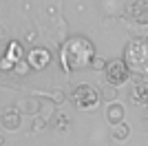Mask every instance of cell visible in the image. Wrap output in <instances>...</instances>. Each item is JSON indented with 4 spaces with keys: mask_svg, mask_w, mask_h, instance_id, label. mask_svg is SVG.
<instances>
[{
    "mask_svg": "<svg viewBox=\"0 0 148 146\" xmlns=\"http://www.w3.org/2000/svg\"><path fill=\"white\" fill-rule=\"evenodd\" d=\"M95 58V44L84 36H71L60 47V64L64 71H82L91 67Z\"/></svg>",
    "mask_w": 148,
    "mask_h": 146,
    "instance_id": "1",
    "label": "cell"
},
{
    "mask_svg": "<svg viewBox=\"0 0 148 146\" xmlns=\"http://www.w3.org/2000/svg\"><path fill=\"white\" fill-rule=\"evenodd\" d=\"M124 62L130 73L148 75V38H133L124 49Z\"/></svg>",
    "mask_w": 148,
    "mask_h": 146,
    "instance_id": "2",
    "label": "cell"
},
{
    "mask_svg": "<svg viewBox=\"0 0 148 146\" xmlns=\"http://www.w3.org/2000/svg\"><path fill=\"white\" fill-rule=\"evenodd\" d=\"M71 100H73L75 109L80 111H95L99 104V93L93 89V86L88 84H80L73 89V95H71Z\"/></svg>",
    "mask_w": 148,
    "mask_h": 146,
    "instance_id": "3",
    "label": "cell"
},
{
    "mask_svg": "<svg viewBox=\"0 0 148 146\" xmlns=\"http://www.w3.org/2000/svg\"><path fill=\"white\" fill-rule=\"evenodd\" d=\"M128 78H130V69L126 67L124 58H117V60L108 62V67H106V82H104V84L119 86V84H124Z\"/></svg>",
    "mask_w": 148,
    "mask_h": 146,
    "instance_id": "4",
    "label": "cell"
},
{
    "mask_svg": "<svg viewBox=\"0 0 148 146\" xmlns=\"http://www.w3.org/2000/svg\"><path fill=\"white\" fill-rule=\"evenodd\" d=\"M49 60H51V53L42 47H33L29 53H27V62H29L31 69H36V71H42V69L49 64Z\"/></svg>",
    "mask_w": 148,
    "mask_h": 146,
    "instance_id": "5",
    "label": "cell"
},
{
    "mask_svg": "<svg viewBox=\"0 0 148 146\" xmlns=\"http://www.w3.org/2000/svg\"><path fill=\"white\" fill-rule=\"evenodd\" d=\"M0 122H2L5 131H18L20 124H22V113L18 109H7L2 113V117H0Z\"/></svg>",
    "mask_w": 148,
    "mask_h": 146,
    "instance_id": "6",
    "label": "cell"
},
{
    "mask_svg": "<svg viewBox=\"0 0 148 146\" xmlns=\"http://www.w3.org/2000/svg\"><path fill=\"white\" fill-rule=\"evenodd\" d=\"M104 115H106V122H108L111 126H117V124H122V122H124V106L119 102L106 104Z\"/></svg>",
    "mask_w": 148,
    "mask_h": 146,
    "instance_id": "7",
    "label": "cell"
},
{
    "mask_svg": "<svg viewBox=\"0 0 148 146\" xmlns=\"http://www.w3.org/2000/svg\"><path fill=\"white\" fill-rule=\"evenodd\" d=\"M130 102L135 106H148V82H139L130 91Z\"/></svg>",
    "mask_w": 148,
    "mask_h": 146,
    "instance_id": "8",
    "label": "cell"
},
{
    "mask_svg": "<svg viewBox=\"0 0 148 146\" xmlns=\"http://www.w3.org/2000/svg\"><path fill=\"white\" fill-rule=\"evenodd\" d=\"M18 111L22 113V115H31V117H36V115H40V113H42V104L38 102L36 97H25V100L20 102Z\"/></svg>",
    "mask_w": 148,
    "mask_h": 146,
    "instance_id": "9",
    "label": "cell"
},
{
    "mask_svg": "<svg viewBox=\"0 0 148 146\" xmlns=\"http://www.w3.org/2000/svg\"><path fill=\"white\" fill-rule=\"evenodd\" d=\"M5 58H9L11 62H22V58H25V49H22V44L18 42V40H11V42H7L5 47Z\"/></svg>",
    "mask_w": 148,
    "mask_h": 146,
    "instance_id": "10",
    "label": "cell"
},
{
    "mask_svg": "<svg viewBox=\"0 0 148 146\" xmlns=\"http://www.w3.org/2000/svg\"><path fill=\"white\" fill-rule=\"evenodd\" d=\"M111 135H113V140H117V142H126L130 137V126L126 122H122V124L111 128Z\"/></svg>",
    "mask_w": 148,
    "mask_h": 146,
    "instance_id": "11",
    "label": "cell"
},
{
    "mask_svg": "<svg viewBox=\"0 0 148 146\" xmlns=\"http://www.w3.org/2000/svg\"><path fill=\"white\" fill-rule=\"evenodd\" d=\"M47 126H49L47 117H42V115H36L33 120H31V126H29V131L38 135V133H42V131H47Z\"/></svg>",
    "mask_w": 148,
    "mask_h": 146,
    "instance_id": "12",
    "label": "cell"
},
{
    "mask_svg": "<svg viewBox=\"0 0 148 146\" xmlns=\"http://www.w3.org/2000/svg\"><path fill=\"white\" fill-rule=\"evenodd\" d=\"M117 95H119V93H117V86H113V84H104V86H102V97H104L108 104L115 102Z\"/></svg>",
    "mask_w": 148,
    "mask_h": 146,
    "instance_id": "13",
    "label": "cell"
},
{
    "mask_svg": "<svg viewBox=\"0 0 148 146\" xmlns=\"http://www.w3.org/2000/svg\"><path fill=\"white\" fill-rule=\"evenodd\" d=\"M69 124H71V120H69L64 113H58V115H56V122H53V128H56L58 133H64V131L69 128Z\"/></svg>",
    "mask_w": 148,
    "mask_h": 146,
    "instance_id": "14",
    "label": "cell"
},
{
    "mask_svg": "<svg viewBox=\"0 0 148 146\" xmlns=\"http://www.w3.org/2000/svg\"><path fill=\"white\" fill-rule=\"evenodd\" d=\"M13 73H16V75H20V78H25V75H29V73H31V64H29L27 60L18 62V64L13 67Z\"/></svg>",
    "mask_w": 148,
    "mask_h": 146,
    "instance_id": "15",
    "label": "cell"
},
{
    "mask_svg": "<svg viewBox=\"0 0 148 146\" xmlns=\"http://www.w3.org/2000/svg\"><path fill=\"white\" fill-rule=\"evenodd\" d=\"M106 67H108V62L104 60V58H99V55H95L91 62V69L93 71H106Z\"/></svg>",
    "mask_w": 148,
    "mask_h": 146,
    "instance_id": "16",
    "label": "cell"
},
{
    "mask_svg": "<svg viewBox=\"0 0 148 146\" xmlns=\"http://www.w3.org/2000/svg\"><path fill=\"white\" fill-rule=\"evenodd\" d=\"M66 100V93L62 91V89H53L51 91V104H62Z\"/></svg>",
    "mask_w": 148,
    "mask_h": 146,
    "instance_id": "17",
    "label": "cell"
},
{
    "mask_svg": "<svg viewBox=\"0 0 148 146\" xmlns=\"http://www.w3.org/2000/svg\"><path fill=\"white\" fill-rule=\"evenodd\" d=\"M13 67H16V62H11L9 58H5V55H2V62H0V69H2V71H13Z\"/></svg>",
    "mask_w": 148,
    "mask_h": 146,
    "instance_id": "18",
    "label": "cell"
},
{
    "mask_svg": "<svg viewBox=\"0 0 148 146\" xmlns=\"http://www.w3.org/2000/svg\"><path fill=\"white\" fill-rule=\"evenodd\" d=\"M137 22H139V24H148V11H142V13H139V16H137Z\"/></svg>",
    "mask_w": 148,
    "mask_h": 146,
    "instance_id": "19",
    "label": "cell"
},
{
    "mask_svg": "<svg viewBox=\"0 0 148 146\" xmlns=\"http://www.w3.org/2000/svg\"><path fill=\"white\" fill-rule=\"evenodd\" d=\"M27 40H29V42L38 40V31H29V33H27Z\"/></svg>",
    "mask_w": 148,
    "mask_h": 146,
    "instance_id": "20",
    "label": "cell"
},
{
    "mask_svg": "<svg viewBox=\"0 0 148 146\" xmlns=\"http://www.w3.org/2000/svg\"><path fill=\"white\" fill-rule=\"evenodd\" d=\"M139 7H142V11H148V0H139Z\"/></svg>",
    "mask_w": 148,
    "mask_h": 146,
    "instance_id": "21",
    "label": "cell"
}]
</instances>
